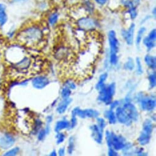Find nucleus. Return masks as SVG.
<instances>
[{
	"label": "nucleus",
	"mask_w": 156,
	"mask_h": 156,
	"mask_svg": "<svg viewBox=\"0 0 156 156\" xmlns=\"http://www.w3.org/2000/svg\"><path fill=\"white\" fill-rule=\"evenodd\" d=\"M43 34L41 29L37 27H30L22 30L17 36L20 43L29 47L37 45L42 40Z\"/></svg>",
	"instance_id": "obj_1"
},
{
	"label": "nucleus",
	"mask_w": 156,
	"mask_h": 156,
	"mask_svg": "<svg viewBox=\"0 0 156 156\" xmlns=\"http://www.w3.org/2000/svg\"><path fill=\"white\" fill-rule=\"evenodd\" d=\"M115 83H112L108 86L105 85L99 90L98 100L107 105L110 104L115 93Z\"/></svg>",
	"instance_id": "obj_2"
},
{
	"label": "nucleus",
	"mask_w": 156,
	"mask_h": 156,
	"mask_svg": "<svg viewBox=\"0 0 156 156\" xmlns=\"http://www.w3.org/2000/svg\"><path fill=\"white\" fill-rule=\"evenodd\" d=\"M108 42L110 48V55H117L119 50V41L116 37V33L114 30H111L108 34Z\"/></svg>",
	"instance_id": "obj_3"
},
{
	"label": "nucleus",
	"mask_w": 156,
	"mask_h": 156,
	"mask_svg": "<svg viewBox=\"0 0 156 156\" xmlns=\"http://www.w3.org/2000/svg\"><path fill=\"white\" fill-rule=\"evenodd\" d=\"M76 113V115L79 116L82 119H85L86 118H95L98 117L99 115V112L96 110L93 109H85L81 110L79 107H76L73 109Z\"/></svg>",
	"instance_id": "obj_4"
},
{
	"label": "nucleus",
	"mask_w": 156,
	"mask_h": 156,
	"mask_svg": "<svg viewBox=\"0 0 156 156\" xmlns=\"http://www.w3.org/2000/svg\"><path fill=\"white\" fill-rule=\"evenodd\" d=\"M116 119L122 124H124L127 126H130L132 123V119L129 118V115L124 109V108L122 107H118L116 110Z\"/></svg>",
	"instance_id": "obj_5"
},
{
	"label": "nucleus",
	"mask_w": 156,
	"mask_h": 156,
	"mask_svg": "<svg viewBox=\"0 0 156 156\" xmlns=\"http://www.w3.org/2000/svg\"><path fill=\"white\" fill-rule=\"evenodd\" d=\"M112 147L116 151L122 150L126 143V139L121 135H116L114 132H111Z\"/></svg>",
	"instance_id": "obj_6"
},
{
	"label": "nucleus",
	"mask_w": 156,
	"mask_h": 156,
	"mask_svg": "<svg viewBox=\"0 0 156 156\" xmlns=\"http://www.w3.org/2000/svg\"><path fill=\"white\" fill-rule=\"evenodd\" d=\"M78 25L82 30H92L97 27L96 22L90 17H83L78 21Z\"/></svg>",
	"instance_id": "obj_7"
},
{
	"label": "nucleus",
	"mask_w": 156,
	"mask_h": 156,
	"mask_svg": "<svg viewBox=\"0 0 156 156\" xmlns=\"http://www.w3.org/2000/svg\"><path fill=\"white\" fill-rule=\"evenodd\" d=\"M123 108L132 121H136L138 119V113L135 106L130 102H126Z\"/></svg>",
	"instance_id": "obj_8"
},
{
	"label": "nucleus",
	"mask_w": 156,
	"mask_h": 156,
	"mask_svg": "<svg viewBox=\"0 0 156 156\" xmlns=\"http://www.w3.org/2000/svg\"><path fill=\"white\" fill-rule=\"evenodd\" d=\"M140 104L142 110L151 112L155 108L156 102L155 99L152 98H140Z\"/></svg>",
	"instance_id": "obj_9"
},
{
	"label": "nucleus",
	"mask_w": 156,
	"mask_h": 156,
	"mask_svg": "<svg viewBox=\"0 0 156 156\" xmlns=\"http://www.w3.org/2000/svg\"><path fill=\"white\" fill-rule=\"evenodd\" d=\"M15 143V139L8 133L0 135V147L7 149L11 147Z\"/></svg>",
	"instance_id": "obj_10"
},
{
	"label": "nucleus",
	"mask_w": 156,
	"mask_h": 156,
	"mask_svg": "<svg viewBox=\"0 0 156 156\" xmlns=\"http://www.w3.org/2000/svg\"><path fill=\"white\" fill-rule=\"evenodd\" d=\"M135 30V23H132L130 27L127 30H122V36L126 43L129 45H132L133 42V36Z\"/></svg>",
	"instance_id": "obj_11"
},
{
	"label": "nucleus",
	"mask_w": 156,
	"mask_h": 156,
	"mask_svg": "<svg viewBox=\"0 0 156 156\" xmlns=\"http://www.w3.org/2000/svg\"><path fill=\"white\" fill-rule=\"evenodd\" d=\"M50 83V80L48 78L44 76H39L35 77L32 80V85L34 88L41 90L46 87Z\"/></svg>",
	"instance_id": "obj_12"
},
{
	"label": "nucleus",
	"mask_w": 156,
	"mask_h": 156,
	"mask_svg": "<svg viewBox=\"0 0 156 156\" xmlns=\"http://www.w3.org/2000/svg\"><path fill=\"white\" fill-rule=\"evenodd\" d=\"M90 129L91 130V136L99 144H101L102 143L103 140V133L104 130H101L98 125L94 124L90 127Z\"/></svg>",
	"instance_id": "obj_13"
},
{
	"label": "nucleus",
	"mask_w": 156,
	"mask_h": 156,
	"mask_svg": "<svg viewBox=\"0 0 156 156\" xmlns=\"http://www.w3.org/2000/svg\"><path fill=\"white\" fill-rule=\"evenodd\" d=\"M72 99L71 98H67L63 99V100L59 103L58 106L56 108V111L59 114H62L64 113L66 111L68 106L72 102Z\"/></svg>",
	"instance_id": "obj_14"
},
{
	"label": "nucleus",
	"mask_w": 156,
	"mask_h": 156,
	"mask_svg": "<svg viewBox=\"0 0 156 156\" xmlns=\"http://www.w3.org/2000/svg\"><path fill=\"white\" fill-rule=\"evenodd\" d=\"M70 126V123L69 121L64 119L59 121L56 124V126L55 127V131L56 132H59L62 130L69 128Z\"/></svg>",
	"instance_id": "obj_15"
},
{
	"label": "nucleus",
	"mask_w": 156,
	"mask_h": 156,
	"mask_svg": "<svg viewBox=\"0 0 156 156\" xmlns=\"http://www.w3.org/2000/svg\"><path fill=\"white\" fill-rule=\"evenodd\" d=\"M150 140H151V134H149L143 131L142 132H141L138 138V141L140 145L144 146L149 143Z\"/></svg>",
	"instance_id": "obj_16"
},
{
	"label": "nucleus",
	"mask_w": 156,
	"mask_h": 156,
	"mask_svg": "<svg viewBox=\"0 0 156 156\" xmlns=\"http://www.w3.org/2000/svg\"><path fill=\"white\" fill-rule=\"evenodd\" d=\"M144 62L146 65L151 69L155 70L156 68V58L155 56L147 55L144 57Z\"/></svg>",
	"instance_id": "obj_17"
},
{
	"label": "nucleus",
	"mask_w": 156,
	"mask_h": 156,
	"mask_svg": "<svg viewBox=\"0 0 156 156\" xmlns=\"http://www.w3.org/2000/svg\"><path fill=\"white\" fill-rule=\"evenodd\" d=\"M104 116L108 120L110 124H115L116 122V115L113 110L110 109L108 110H106L104 112Z\"/></svg>",
	"instance_id": "obj_18"
},
{
	"label": "nucleus",
	"mask_w": 156,
	"mask_h": 156,
	"mask_svg": "<svg viewBox=\"0 0 156 156\" xmlns=\"http://www.w3.org/2000/svg\"><path fill=\"white\" fill-rule=\"evenodd\" d=\"M7 21L6 7L4 5L0 4V26H3Z\"/></svg>",
	"instance_id": "obj_19"
},
{
	"label": "nucleus",
	"mask_w": 156,
	"mask_h": 156,
	"mask_svg": "<svg viewBox=\"0 0 156 156\" xmlns=\"http://www.w3.org/2000/svg\"><path fill=\"white\" fill-rule=\"evenodd\" d=\"M153 129H154V126L152 121L149 119H146L144 121L143 124V131L149 134H151L153 131Z\"/></svg>",
	"instance_id": "obj_20"
},
{
	"label": "nucleus",
	"mask_w": 156,
	"mask_h": 156,
	"mask_svg": "<svg viewBox=\"0 0 156 156\" xmlns=\"http://www.w3.org/2000/svg\"><path fill=\"white\" fill-rule=\"evenodd\" d=\"M108 77V74L107 73H102L100 77H99V80L98 83V84L96 85V89L98 90H100L102 88H103L104 86H105V82L106 81Z\"/></svg>",
	"instance_id": "obj_21"
},
{
	"label": "nucleus",
	"mask_w": 156,
	"mask_h": 156,
	"mask_svg": "<svg viewBox=\"0 0 156 156\" xmlns=\"http://www.w3.org/2000/svg\"><path fill=\"white\" fill-rule=\"evenodd\" d=\"M146 30V28L143 27L139 29V30L137 33V35H136V44L138 48L140 47V44L142 41L143 36L144 34L145 33Z\"/></svg>",
	"instance_id": "obj_22"
},
{
	"label": "nucleus",
	"mask_w": 156,
	"mask_h": 156,
	"mask_svg": "<svg viewBox=\"0 0 156 156\" xmlns=\"http://www.w3.org/2000/svg\"><path fill=\"white\" fill-rule=\"evenodd\" d=\"M143 44L144 45V46L147 48L148 51H150L151 49H152L155 46V41L151 40L147 36L145 37L143 39Z\"/></svg>",
	"instance_id": "obj_23"
},
{
	"label": "nucleus",
	"mask_w": 156,
	"mask_h": 156,
	"mask_svg": "<svg viewBox=\"0 0 156 156\" xmlns=\"http://www.w3.org/2000/svg\"><path fill=\"white\" fill-rule=\"evenodd\" d=\"M148 79L149 82V88L150 89L154 88L156 85V74L155 72H154L153 73H151L149 76Z\"/></svg>",
	"instance_id": "obj_24"
},
{
	"label": "nucleus",
	"mask_w": 156,
	"mask_h": 156,
	"mask_svg": "<svg viewBox=\"0 0 156 156\" xmlns=\"http://www.w3.org/2000/svg\"><path fill=\"white\" fill-rule=\"evenodd\" d=\"M124 68L127 70H133L134 69L135 62H134L133 59L132 58L129 57L128 58L127 61L125 63V64L124 66Z\"/></svg>",
	"instance_id": "obj_25"
},
{
	"label": "nucleus",
	"mask_w": 156,
	"mask_h": 156,
	"mask_svg": "<svg viewBox=\"0 0 156 156\" xmlns=\"http://www.w3.org/2000/svg\"><path fill=\"white\" fill-rule=\"evenodd\" d=\"M128 12H129V16H130L131 19H132V20H134L135 19H136V17L138 16L136 7H135V6H132V7H130V8H129Z\"/></svg>",
	"instance_id": "obj_26"
},
{
	"label": "nucleus",
	"mask_w": 156,
	"mask_h": 156,
	"mask_svg": "<svg viewBox=\"0 0 156 156\" xmlns=\"http://www.w3.org/2000/svg\"><path fill=\"white\" fill-rule=\"evenodd\" d=\"M58 18H59V16L57 13H53V14H51L50 16L49 17V19H48L49 23L51 25H55L57 23L58 20Z\"/></svg>",
	"instance_id": "obj_27"
},
{
	"label": "nucleus",
	"mask_w": 156,
	"mask_h": 156,
	"mask_svg": "<svg viewBox=\"0 0 156 156\" xmlns=\"http://www.w3.org/2000/svg\"><path fill=\"white\" fill-rule=\"evenodd\" d=\"M74 139L73 136H71L69 140V146L67 152L69 154H72L74 150Z\"/></svg>",
	"instance_id": "obj_28"
},
{
	"label": "nucleus",
	"mask_w": 156,
	"mask_h": 156,
	"mask_svg": "<svg viewBox=\"0 0 156 156\" xmlns=\"http://www.w3.org/2000/svg\"><path fill=\"white\" fill-rule=\"evenodd\" d=\"M136 72L138 74L141 75L143 73V67L141 65V60L139 57H137L136 58Z\"/></svg>",
	"instance_id": "obj_29"
},
{
	"label": "nucleus",
	"mask_w": 156,
	"mask_h": 156,
	"mask_svg": "<svg viewBox=\"0 0 156 156\" xmlns=\"http://www.w3.org/2000/svg\"><path fill=\"white\" fill-rule=\"evenodd\" d=\"M70 94H71L70 89L69 88L67 87H65V88H64L62 90V91H61V97H62L63 99L69 98Z\"/></svg>",
	"instance_id": "obj_30"
},
{
	"label": "nucleus",
	"mask_w": 156,
	"mask_h": 156,
	"mask_svg": "<svg viewBox=\"0 0 156 156\" xmlns=\"http://www.w3.org/2000/svg\"><path fill=\"white\" fill-rule=\"evenodd\" d=\"M76 113H75V112H74V110H72V118H71V121H70V127L71 129L74 128V127L76 126V125L77 121H76Z\"/></svg>",
	"instance_id": "obj_31"
},
{
	"label": "nucleus",
	"mask_w": 156,
	"mask_h": 156,
	"mask_svg": "<svg viewBox=\"0 0 156 156\" xmlns=\"http://www.w3.org/2000/svg\"><path fill=\"white\" fill-rule=\"evenodd\" d=\"M57 135L56 136V143L57 144H59L62 143L65 139V135L62 132H57Z\"/></svg>",
	"instance_id": "obj_32"
},
{
	"label": "nucleus",
	"mask_w": 156,
	"mask_h": 156,
	"mask_svg": "<svg viewBox=\"0 0 156 156\" xmlns=\"http://www.w3.org/2000/svg\"><path fill=\"white\" fill-rule=\"evenodd\" d=\"M97 118V122H98V126L102 130H104V128L106 126V123L105 120L103 118Z\"/></svg>",
	"instance_id": "obj_33"
},
{
	"label": "nucleus",
	"mask_w": 156,
	"mask_h": 156,
	"mask_svg": "<svg viewBox=\"0 0 156 156\" xmlns=\"http://www.w3.org/2000/svg\"><path fill=\"white\" fill-rule=\"evenodd\" d=\"M105 139L107 143V145L108 147H112V138H111V132L109 130H107L105 133Z\"/></svg>",
	"instance_id": "obj_34"
},
{
	"label": "nucleus",
	"mask_w": 156,
	"mask_h": 156,
	"mask_svg": "<svg viewBox=\"0 0 156 156\" xmlns=\"http://www.w3.org/2000/svg\"><path fill=\"white\" fill-rule=\"evenodd\" d=\"M19 151H20V149L18 147H17L9 151L6 153H5L4 155H16L19 152Z\"/></svg>",
	"instance_id": "obj_35"
},
{
	"label": "nucleus",
	"mask_w": 156,
	"mask_h": 156,
	"mask_svg": "<svg viewBox=\"0 0 156 156\" xmlns=\"http://www.w3.org/2000/svg\"><path fill=\"white\" fill-rule=\"evenodd\" d=\"M151 40L153 41H155V40H156V30L155 29H153L152 30L150 33H149V35L147 36Z\"/></svg>",
	"instance_id": "obj_36"
},
{
	"label": "nucleus",
	"mask_w": 156,
	"mask_h": 156,
	"mask_svg": "<svg viewBox=\"0 0 156 156\" xmlns=\"http://www.w3.org/2000/svg\"><path fill=\"white\" fill-rule=\"evenodd\" d=\"M66 85L67 87H68L70 90H75V89H76L75 84L73 82H72V81L68 80L67 82H66Z\"/></svg>",
	"instance_id": "obj_37"
},
{
	"label": "nucleus",
	"mask_w": 156,
	"mask_h": 156,
	"mask_svg": "<svg viewBox=\"0 0 156 156\" xmlns=\"http://www.w3.org/2000/svg\"><path fill=\"white\" fill-rule=\"evenodd\" d=\"M46 134H47V133H46V131H45V129L41 130L39 132V135H38V139H39V140H42L45 138Z\"/></svg>",
	"instance_id": "obj_38"
},
{
	"label": "nucleus",
	"mask_w": 156,
	"mask_h": 156,
	"mask_svg": "<svg viewBox=\"0 0 156 156\" xmlns=\"http://www.w3.org/2000/svg\"><path fill=\"white\" fill-rule=\"evenodd\" d=\"M108 155L109 156H116V155H118V154L116 151V150H115L113 147H109Z\"/></svg>",
	"instance_id": "obj_39"
},
{
	"label": "nucleus",
	"mask_w": 156,
	"mask_h": 156,
	"mask_svg": "<svg viewBox=\"0 0 156 156\" xmlns=\"http://www.w3.org/2000/svg\"><path fill=\"white\" fill-rule=\"evenodd\" d=\"M119 104V102L118 101H114L113 102H112L110 104V109L111 110H113L114 109L115 107H116Z\"/></svg>",
	"instance_id": "obj_40"
},
{
	"label": "nucleus",
	"mask_w": 156,
	"mask_h": 156,
	"mask_svg": "<svg viewBox=\"0 0 156 156\" xmlns=\"http://www.w3.org/2000/svg\"><path fill=\"white\" fill-rule=\"evenodd\" d=\"M94 1L99 5H101V6H104L105 5L108 0H94Z\"/></svg>",
	"instance_id": "obj_41"
},
{
	"label": "nucleus",
	"mask_w": 156,
	"mask_h": 156,
	"mask_svg": "<svg viewBox=\"0 0 156 156\" xmlns=\"http://www.w3.org/2000/svg\"><path fill=\"white\" fill-rule=\"evenodd\" d=\"M64 154H65V148L64 147H62V148H60L58 151V154L60 156H63L64 155Z\"/></svg>",
	"instance_id": "obj_42"
},
{
	"label": "nucleus",
	"mask_w": 156,
	"mask_h": 156,
	"mask_svg": "<svg viewBox=\"0 0 156 156\" xmlns=\"http://www.w3.org/2000/svg\"><path fill=\"white\" fill-rule=\"evenodd\" d=\"M131 1H132V2L133 3V5L135 7L138 6L140 4V2H141V0H131Z\"/></svg>",
	"instance_id": "obj_43"
},
{
	"label": "nucleus",
	"mask_w": 156,
	"mask_h": 156,
	"mask_svg": "<svg viewBox=\"0 0 156 156\" xmlns=\"http://www.w3.org/2000/svg\"><path fill=\"white\" fill-rule=\"evenodd\" d=\"M52 116H48L47 118V122L48 124H50L51 121H52Z\"/></svg>",
	"instance_id": "obj_44"
},
{
	"label": "nucleus",
	"mask_w": 156,
	"mask_h": 156,
	"mask_svg": "<svg viewBox=\"0 0 156 156\" xmlns=\"http://www.w3.org/2000/svg\"><path fill=\"white\" fill-rule=\"evenodd\" d=\"M50 155H51V156H56L57 155V154H56V151L55 150H54L50 154Z\"/></svg>",
	"instance_id": "obj_45"
},
{
	"label": "nucleus",
	"mask_w": 156,
	"mask_h": 156,
	"mask_svg": "<svg viewBox=\"0 0 156 156\" xmlns=\"http://www.w3.org/2000/svg\"><path fill=\"white\" fill-rule=\"evenodd\" d=\"M156 9H155V8H154V9H153V11H152V15H153V16L154 17H155V16H156Z\"/></svg>",
	"instance_id": "obj_46"
},
{
	"label": "nucleus",
	"mask_w": 156,
	"mask_h": 156,
	"mask_svg": "<svg viewBox=\"0 0 156 156\" xmlns=\"http://www.w3.org/2000/svg\"><path fill=\"white\" fill-rule=\"evenodd\" d=\"M16 2H25L26 0H16Z\"/></svg>",
	"instance_id": "obj_47"
}]
</instances>
